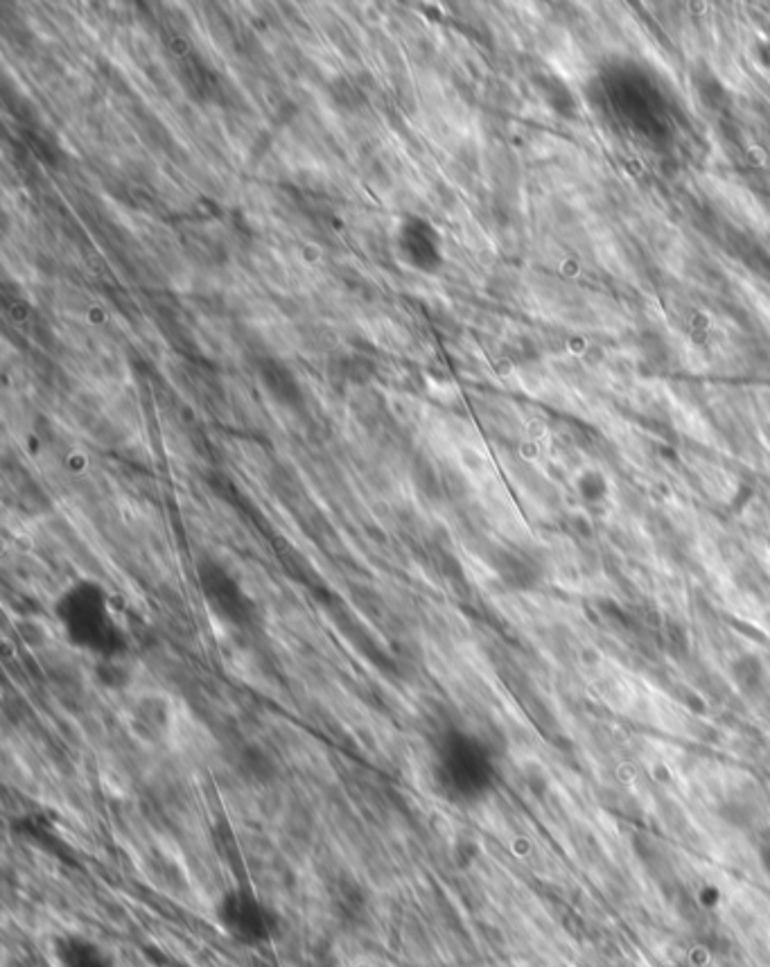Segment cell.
<instances>
[{
    "label": "cell",
    "instance_id": "1",
    "mask_svg": "<svg viewBox=\"0 0 770 967\" xmlns=\"http://www.w3.org/2000/svg\"><path fill=\"white\" fill-rule=\"evenodd\" d=\"M53 615L72 649L89 653L97 663H120L129 640L114 610L109 590L93 579H80L57 595Z\"/></svg>",
    "mask_w": 770,
    "mask_h": 967
},
{
    "label": "cell",
    "instance_id": "2",
    "mask_svg": "<svg viewBox=\"0 0 770 967\" xmlns=\"http://www.w3.org/2000/svg\"><path fill=\"white\" fill-rule=\"evenodd\" d=\"M434 777L450 801H477L493 785V759L479 739L450 728L434 746Z\"/></svg>",
    "mask_w": 770,
    "mask_h": 967
},
{
    "label": "cell",
    "instance_id": "3",
    "mask_svg": "<svg viewBox=\"0 0 770 967\" xmlns=\"http://www.w3.org/2000/svg\"><path fill=\"white\" fill-rule=\"evenodd\" d=\"M197 586L210 613L233 629H251L258 620V606L240 579L219 561L197 565Z\"/></svg>",
    "mask_w": 770,
    "mask_h": 967
},
{
    "label": "cell",
    "instance_id": "4",
    "mask_svg": "<svg viewBox=\"0 0 770 967\" xmlns=\"http://www.w3.org/2000/svg\"><path fill=\"white\" fill-rule=\"evenodd\" d=\"M224 927L233 936L244 940H256L265 936L267 922L265 913L260 911L258 902L251 895L244 893H231L224 897L222 911H219Z\"/></svg>",
    "mask_w": 770,
    "mask_h": 967
},
{
    "label": "cell",
    "instance_id": "5",
    "mask_svg": "<svg viewBox=\"0 0 770 967\" xmlns=\"http://www.w3.org/2000/svg\"><path fill=\"white\" fill-rule=\"evenodd\" d=\"M131 724L136 733L143 739H149V742L165 737L167 728H170V706H167V700L157 694L140 696L136 700V706H133Z\"/></svg>",
    "mask_w": 770,
    "mask_h": 967
},
{
    "label": "cell",
    "instance_id": "6",
    "mask_svg": "<svg viewBox=\"0 0 770 967\" xmlns=\"http://www.w3.org/2000/svg\"><path fill=\"white\" fill-rule=\"evenodd\" d=\"M579 269L580 267H579V262H576V260H565V262H563V274H565V276H576V274H579Z\"/></svg>",
    "mask_w": 770,
    "mask_h": 967
}]
</instances>
